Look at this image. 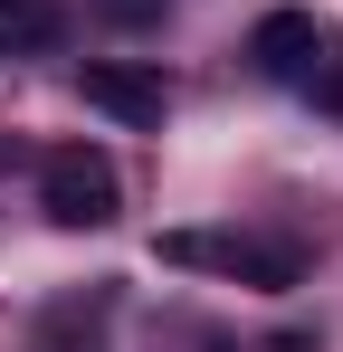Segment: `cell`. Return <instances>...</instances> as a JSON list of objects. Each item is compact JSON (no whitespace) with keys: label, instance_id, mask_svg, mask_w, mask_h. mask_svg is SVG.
Listing matches in <instances>:
<instances>
[{"label":"cell","instance_id":"obj_1","mask_svg":"<svg viewBox=\"0 0 343 352\" xmlns=\"http://www.w3.org/2000/svg\"><path fill=\"white\" fill-rule=\"evenodd\" d=\"M39 210H48L57 229H105L114 210H124V181H114V162L96 143H67V153L39 162Z\"/></svg>","mask_w":343,"mask_h":352},{"label":"cell","instance_id":"obj_2","mask_svg":"<svg viewBox=\"0 0 343 352\" xmlns=\"http://www.w3.org/2000/svg\"><path fill=\"white\" fill-rule=\"evenodd\" d=\"M76 96L96 105V115H114V124H134V133H153V124L172 115V86L153 76V67H134V58H96L86 76H76Z\"/></svg>","mask_w":343,"mask_h":352},{"label":"cell","instance_id":"obj_3","mask_svg":"<svg viewBox=\"0 0 343 352\" xmlns=\"http://www.w3.org/2000/svg\"><path fill=\"white\" fill-rule=\"evenodd\" d=\"M248 58H258V76H277V86H315L324 19H315V10H267V19L248 29Z\"/></svg>","mask_w":343,"mask_h":352},{"label":"cell","instance_id":"obj_4","mask_svg":"<svg viewBox=\"0 0 343 352\" xmlns=\"http://www.w3.org/2000/svg\"><path fill=\"white\" fill-rule=\"evenodd\" d=\"M220 276H238V286H258V295H286V286H305V257L286 238H229Z\"/></svg>","mask_w":343,"mask_h":352},{"label":"cell","instance_id":"obj_5","mask_svg":"<svg viewBox=\"0 0 343 352\" xmlns=\"http://www.w3.org/2000/svg\"><path fill=\"white\" fill-rule=\"evenodd\" d=\"M48 38H57L48 0H0V58H10V48H48Z\"/></svg>","mask_w":343,"mask_h":352},{"label":"cell","instance_id":"obj_6","mask_svg":"<svg viewBox=\"0 0 343 352\" xmlns=\"http://www.w3.org/2000/svg\"><path fill=\"white\" fill-rule=\"evenodd\" d=\"M220 248H229V238H210V229H172V238H153V257H163V267H220Z\"/></svg>","mask_w":343,"mask_h":352},{"label":"cell","instance_id":"obj_7","mask_svg":"<svg viewBox=\"0 0 343 352\" xmlns=\"http://www.w3.org/2000/svg\"><path fill=\"white\" fill-rule=\"evenodd\" d=\"M96 10H105V19H124V29H153V19H163V0H96Z\"/></svg>","mask_w":343,"mask_h":352},{"label":"cell","instance_id":"obj_8","mask_svg":"<svg viewBox=\"0 0 343 352\" xmlns=\"http://www.w3.org/2000/svg\"><path fill=\"white\" fill-rule=\"evenodd\" d=\"M267 352H315V343H305V333H277V343H267Z\"/></svg>","mask_w":343,"mask_h":352}]
</instances>
